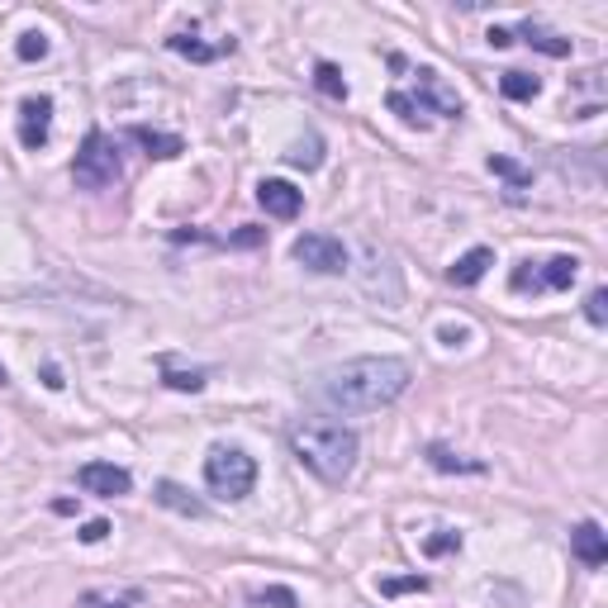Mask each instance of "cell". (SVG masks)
<instances>
[{"mask_svg": "<svg viewBox=\"0 0 608 608\" xmlns=\"http://www.w3.org/2000/svg\"><path fill=\"white\" fill-rule=\"evenodd\" d=\"M314 86H318V91H324L328 100H347L342 67H333V63H318V67H314Z\"/></svg>", "mask_w": 608, "mask_h": 608, "instance_id": "cell-19", "label": "cell"}, {"mask_svg": "<svg viewBox=\"0 0 608 608\" xmlns=\"http://www.w3.org/2000/svg\"><path fill=\"white\" fill-rule=\"evenodd\" d=\"M143 148H148V157H181L185 153V143L177 138V134H162V128H148V124H134L128 128Z\"/></svg>", "mask_w": 608, "mask_h": 608, "instance_id": "cell-13", "label": "cell"}, {"mask_svg": "<svg viewBox=\"0 0 608 608\" xmlns=\"http://www.w3.org/2000/svg\"><path fill=\"white\" fill-rule=\"evenodd\" d=\"M438 338H442V342H447V347H457V342H461V338H471V328H457V324H447V328H442V333H438Z\"/></svg>", "mask_w": 608, "mask_h": 608, "instance_id": "cell-30", "label": "cell"}, {"mask_svg": "<svg viewBox=\"0 0 608 608\" xmlns=\"http://www.w3.org/2000/svg\"><path fill=\"white\" fill-rule=\"evenodd\" d=\"M424 589H428L424 575H409V581H381V595H390V599L395 595H424Z\"/></svg>", "mask_w": 608, "mask_h": 608, "instance_id": "cell-25", "label": "cell"}, {"mask_svg": "<svg viewBox=\"0 0 608 608\" xmlns=\"http://www.w3.org/2000/svg\"><path fill=\"white\" fill-rule=\"evenodd\" d=\"M205 485L214 489L219 499H248L252 485H257V461L243 452V447H210L205 457Z\"/></svg>", "mask_w": 608, "mask_h": 608, "instance_id": "cell-3", "label": "cell"}, {"mask_svg": "<svg viewBox=\"0 0 608 608\" xmlns=\"http://www.w3.org/2000/svg\"><path fill=\"white\" fill-rule=\"evenodd\" d=\"M91 608H128V604H120V599H100V604H91Z\"/></svg>", "mask_w": 608, "mask_h": 608, "instance_id": "cell-33", "label": "cell"}, {"mask_svg": "<svg viewBox=\"0 0 608 608\" xmlns=\"http://www.w3.org/2000/svg\"><path fill=\"white\" fill-rule=\"evenodd\" d=\"M414 86H418V110H424V114H442V120H457V114L466 110V105H461V95H457L452 86H447L432 67H418V71H414Z\"/></svg>", "mask_w": 608, "mask_h": 608, "instance_id": "cell-7", "label": "cell"}, {"mask_svg": "<svg viewBox=\"0 0 608 608\" xmlns=\"http://www.w3.org/2000/svg\"><path fill=\"white\" fill-rule=\"evenodd\" d=\"M523 43H532L538 53H547V57H571V38H561V34H552V29H542V24H523Z\"/></svg>", "mask_w": 608, "mask_h": 608, "instance_id": "cell-15", "label": "cell"}, {"mask_svg": "<svg viewBox=\"0 0 608 608\" xmlns=\"http://www.w3.org/2000/svg\"><path fill=\"white\" fill-rule=\"evenodd\" d=\"M257 604H271V608H300L295 589H285V585H267V589H257Z\"/></svg>", "mask_w": 608, "mask_h": 608, "instance_id": "cell-24", "label": "cell"}, {"mask_svg": "<svg viewBox=\"0 0 608 608\" xmlns=\"http://www.w3.org/2000/svg\"><path fill=\"white\" fill-rule=\"evenodd\" d=\"M575 277H581V262H575V257H552V262H542V267L518 262L509 285L514 291H571Z\"/></svg>", "mask_w": 608, "mask_h": 608, "instance_id": "cell-5", "label": "cell"}, {"mask_svg": "<svg viewBox=\"0 0 608 608\" xmlns=\"http://www.w3.org/2000/svg\"><path fill=\"white\" fill-rule=\"evenodd\" d=\"M291 252L295 262H304L309 271H324V277H342L347 271V248L333 234H300Z\"/></svg>", "mask_w": 608, "mask_h": 608, "instance_id": "cell-6", "label": "cell"}, {"mask_svg": "<svg viewBox=\"0 0 608 608\" xmlns=\"http://www.w3.org/2000/svg\"><path fill=\"white\" fill-rule=\"evenodd\" d=\"M77 481L86 495H100V499H120L134 489V475H128L124 466H114V461H86V466L77 471Z\"/></svg>", "mask_w": 608, "mask_h": 608, "instance_id": "cell-8", "label": "cell"}, {"mask_svg": "<svg viewBox=\"0 0 608 608\" xmlns=\"http://www.w3.org/2000/svg\"><path fill=\"white\" fill-rule=\"evenodd\" d=\"M14 53H20L24 63H43V57H48V38H43V34H20Z\"/></svg>", "mask_w": 608, "mask_h": 608, "instance_id": "cell-23", "label": "cell"}, {"mask_svg": "<svg viewBox=\"0 0 608 608\" xmlns=\"http://www.w3.org/2000/svg\"><path fill=\"white\" fill-rule=\"evenodd\" d=\"M489 171H495V177H504V181H509L514 185V191H523V185H528V171L523 167H518V162H509V157H489Z\"/></svg>", "mask_w": 608, "mask_h": 608, "instance_id": "cell-22", "label": "cell"}, {"mask_svg": "<svg viewBox=\"0 0 608 608\" xmlns=\"http://www.w3.org/2000/svg\"><path fill=\"white\" fill-rule=\"evenodd\" d=\"M291 452L304 471H314L324 485H342L357 466V432L342 424H300L291 428Z\"/></svg>", "mask_w": 608, "mask_h": 608, "instance_id": "cell-2", "label": "cell"}, {"mask_svg": "<svg viewBox=\"0 0 608 608\" xmlns=\"http://www.w3.org/2000/svg\"><path fill=\"white\" fill-rule=\"evenodd\" d=\"M257 200H262V210L271 214V219H295L300 205H304V195L291 181H262L257 185Z\"/></svg>", "mask_w": 608, "mask_h": 608, "instance_id": "cell-10", "label": "cell"}, {"mask_svg": "<svg viewBox=\"0 0 608 608\" xmlns=\"http://www.w3.org/2000/svg\"><path fill=\"white\" fill-rule=\"evenodd\" d=\"M409 381H414L409 361L357 357V361H342V367L318 375L314 395H318V404H328V409H338V414H371V409L395 404L404 390H409Z\"/></svg>", "mask_w": 608, "mask_h": 608, "instance_id": "cell-1", "label": "cell"}, {"mask_svg": "<svg viewBox=\"0 0 608 608\" xmlns=\"http://www.w3.org/2000/svg\"><path fill=\"white\" fill-rule=\"evenodd\" d=\"M157 504H162V509H177L185 518H205V504H200L191 489H181V485H171V481L157 485Z\"/></svg>", "mask_w": 608, "mask_h": 608, "instance_id": "cell-14", "label": "cell"}, {"mask_svg": "<svg viewBox=\"0 0 608 608\" xmlns=\"http://www.w3.org/2000/svg\"><path fill=\"white\" fill-rule=\"evenodd\" d=\"M120 143H114L110 134H100V128H91L77 153V162H71V177H77L81 191H105V185L120 181Z\"/></svg>", "mask_w": 608, "mask_h": 608, "instance_id": "cell-4", "label": "cell"}, {"mask_svg": "<svg viewBox=\"0 0 608 608\" xmlns=\"http://www.w3.org/2000/svg\"><path fill=\"white\" fill-rule=\"evenodd\" d=\"M499 91L509 100H538L542 95V81L532 77V71H504L499 77Z\"/></svg>", "mask_w": 608, "mask_h": 608, "instance_id": "cell-16", "label": "cell"}, {"mask_svg": "<svg viewBox=\"0 0 608 608\" xmlns=\"http://www.w3.org/2000/svg\"><path fill=\"white\" fill-rule=\"evenodd\" d=\"M489 267H495V252H489V248H471L452 271H447V281L466 291V285H481V281H485V271H489Z\"/></svg>", "mask_w": 608, "mask_h": 608, "instance_id": "cell-12", "label": "cell"}, {"mask_svg": "<svg viewBox=\"0 0 608 608\" xmlns=\"http://www.w3.org/2000/svg\"><path fill=\"white\" fill-rule=\"evenodd\" d=\"M43 385H48V390H63V371H57V367H43Z\"/></svg>", "mask_w": 608, "mask_h": 608, "instance_id": "cell-32", "label": "cell"}, {"mask_svg": "<svg viewBox=\"0 0 608 608\" xmlns=\"http://www.w3.org/2000/svg\"><path fill=\"white\" fill-rule=\"evenodd\" d=\"M585 318H589V324H608V291H589Z\"/></svg>", "mask_w": 608, "mask_h": 608, "instance_id": "cell-28", "label": "cell"}, {"mask_svg": "<svg viewBox=\"0 0 608 608\" xmlns=\"http://www.w3.org/2000/svg\"><path fill=\"white\" fill-rule=\"evenodd\" d=\"M509 43H514L509 29H489V48H509Z\"/></svg>", "mask_w": 608, "mask_h": 608, "instance_id": "cell-31", "label": "cell"}, {"mask_svg": "<svg viewBox=\"0 0 608 608\" xmlns=\"http://www.w3.org/2000/svg\"><path fill=\"white\" fill-rule=\"evenodd\" d=\"M385 105H390V114H399V120L409 124V128H424V124H428V120H424V110H418V100H414V95H404V91H390V95H385Z\"/></svg>", "mask_w": 608, "mask_h": 608, "instance_id": "cell-20", "label": "cell"}, {"mask_svg": "<svg viewBox=\"0 0 608 608\" xmlns=\"http://www.w3.org/2000/svg\"><path fill=\"white\" fill-rule=\"evenodd\" d=\"M571 552L585 561V566H604L608 561V532L599 523H581L571 532Z\"/></svg>", "mask_w": 608, "mask_h": 608, "instance_id": "cell-11", "label": "cell"}, {"mask_svg": "<svg viewBox=\"0 0 608 608\" xmlns=\"http://www.w3.org/2000/svg\"><path fill=\"white\" fill-rule=\"evenodd\" d=\"M162 375H167V385H171V390H200V385H205V371H200V367L177 371L171 361H162Z\"/></svg>", "mask_w": 608, "mask_h": 608, "instance_id": "cell-21", "label": "cell"}, {"mask_svg": "<svg viewBox=\"0 0 608 608\" xmlns=\"http://www.w3.org/2000/svg\"><path fill=\"white\" fill-rule=\"evenodd\" d=\"M457 547H461V532H447V528H442L438 538L424 542V552H428V556H442V552H457Z\"/></svg>", "mask_w": 608, "mask_h": 608, "instance_id": "cell-27", "label": "cell"}, {"mask_svg": "<svg viewBox=\"0 0 608 608\" xmlns=\"http://www.w3.org/2000/svg\"><path fill=\"white\" fill-rule=\"evenodd\" d=\"M53 134V100L48 95H29L20 105V143L29 153H38Z\"/></svg>", "mask_w": 608, "mask_h": 608, "instance_id": "cell-9", "label": "cell"}, {"mask_svg": "<svg viewBox=\"0 0 608 608\" xmlns=\"http://www.w3.org/2000/svg\"><path fill=\"white\" fill-rule=\"evenodd\" d=\"M428 461H432V466H438V471H466V475H481V471H485L481 461H466V457L447 452V447H438V442L428 447Z\"/></svg>", "mask_w": 608, "mask_h": 608, "instance_id": "cell-18", "label": "cell"}, {"mask_svg": "<svg viewBox=\"0 0 608 608\" xmlns=\"http://www.w3.org/2000/svg\"><path fill=\"white\" fill-rule=\"evenodd\" d=\"M291 162H295V167H318V162H324V143H318V138H304L300 148L291 153Z\"/></svg>", "mask_w": 608, "mask_h": 608, "instance_id": "cell-26", "label": "cell"}, {"mask_svg": "<svg viewBox=\"0 0 608 608\" xmlns=\"http://www.w3.org/2000/svg\"><path fill=\"white\" fill-rule=\"evenodd\" d=\"M105 538H110V523H105V518H95V523L81 528V542H105Z\"/></svg>", "mask_w": 608, "mask_h": 608, "instance_id": "cell-29", "label": "cell"}, {"mask_svg": "<svg viewBox=\"0 0 608 608\" xmlns=\"http://www.w3.org/2000/svg\"><path fill=\"white\" fill-rule=\"evenodd\" d=\"M167 48H171V53H181V57H191V63H214V57L224 53V48H205V43L191 38V34H171V38H167Z\"/></svg>", "mask_w": 608, "mask_h": 608, "instance_id": "cell-17", "label": "cell"}]
</instances>
